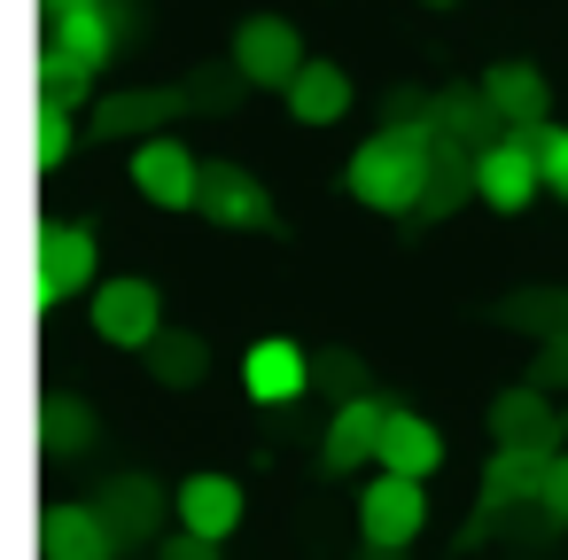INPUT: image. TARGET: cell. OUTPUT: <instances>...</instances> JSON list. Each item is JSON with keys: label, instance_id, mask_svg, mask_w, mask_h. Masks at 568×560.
Segmentation results:
<instances>
[{"label": "cell", "instance_id": "cell-1", "mask_svg": "<svg viewBox=\"0 0 568 560\" xmlns=\"http://www.w3.org/2000/svg\"><path fill=\"white\" fill-rule=\"evenodd\" d=\"M343 187H351V203H366L382 218L420 211L428 187H436V133L428 125H389V133L358 141L351 164H343Z\"/></svg>", "mask_w": 568, "mask_h": 560}, {"label": "cell", "instance_id": "cell-2", "mask_svg": "<svg viewBox=\"0 0 568 560\" xmlns=\"http://www.w3.org/2000/svg\"><path fill=\"white\" fill-rule=\"evenodd\" d=\"M118 48V17L102 0H48V102H79Z\"/></svg>", "mask_w": 568, "mask_h": 560}, {"label": "cell", "instance_id": "cell-3", "mask_svg": "<svg viewBox=\"0 0 568 560\" xmlns=\"http://www.w3.org/2000/svg\"><path fill=\"white\" fill-rule=\"evenodd\" d=\"M133 187H141V203H156V211H195L203 203V156L180 141V133H149V141H133Z\"/></svg>", "mask_w": 568, "mask_h": 560}, {"label": "cell", "instance_id": "cell-4", "mask_svg": "<svg viewBox=\"0 0 568 560\" xmlns=\"http://www.w3.org/2000/svg\"><path fill=\"white\" fill-rule=\"evenodd\" d=\"M94 296V335L110 343V350H149L156 335H164V296H156V281H141V273H118V281H94L87 288Z\"/></svg>", "mask_w": 568, "mask_h": 560}, {"label": "cell", "instance_id": "cell-5", "mask_svg": "<svg viewBox=\"0 0 568 560\" xmlns=\"http://www.w3.org/2000/svg\"><path fill=\"white\" fill-rule=\"evenodd\" d=\"M420 529H428V490H420L413 475L374 467L366 490H358V537H366L374 552H405Z\"/></svg>", "mask_w": 568, "mask_h": 560}, {"label": "cell", "instance_id": "cell-6", "mask_svg": "<svg viewBox=\"0 0 568 560\" xmlns=\"http://www.w3.org/2000/svg\"><path fill=\"white\" fill-rule=\"evenodd\" d=\"M94 265H102V250H94V226H79V218H55V226L40 234V273H32L40 304L55 312V304L87 296V288H94Z\"/></svg>", "mask_w": 568, "mask_h": 560}, {"label": "cell", "instance_id": "cell-7", "mask_svg": "<svg viewBox=\"0 0 568 560\" xmlns=\"http://www.w3.org/2000/svg\"><path fill=\"white\" fill-rule=\"evenodd\" d=\"M475 195H483L490 211H529V203L545 195V180H537V141H529V133H498V141L475 156Z\"/></svg>", "mask_w": 568, "mask_h": 560}, {"label": "cell", "instance_id": "cell-8", "mask_svg": "<svg viewBox=\"0 0 568 560\" xmlns=\"http://www.w3.org/2000/svg\"><path fill=\"white\" fill-rule=\"evenodd\" d=\"M242 513H250V498H242V482L219 475V467H203V475H187V482L172 490V521H180L187 537H203V544H226V537L242 529Z\"/></svg>", "mask_w": 568, "mask_h": 560}, {"label": "cell", "instance_id": "cell-9", "mask_svg": "<svg viewBox=\"0 0 568 560\" xmlns=\"http://www.w3.org/2000/svg\"><path fill=\"white\" fill-rule=\"evenodd\" d=\"M296 63H304V40H296L288 17H250V24H234V79H242V86H288Z\"/></svg>", "mask_w": 568, "mask_h": 560}, {"label": "cell", "instance_id": "cell-10", "mask_svg": "<svg viewBox=\"0 0 568 560\" xmlns=\"http://www.w3.org/2000/svg\"><path fill=\"white\" fill-rule=\"evenodd\" d=\"M312 381H320V374H312V350H304L296 335H265V343L242 350V389H250V405H296Z\"/></svg>", "mask_w": 568, "mask_h": 560}, {"label": "cell", "instance_id": "cell-11", "mask_svg": "<svg viewBox=\"0 0 568 560\" xmlns=\"http://www.w3.org/2000/svg\"><path fill=\"white\" fill-rule=\"evenodd\" d=\"M483 110L498 125H514V133H537V125H552V86H545L537 63H498L483 79Z\"/></svg>", "mask_w": 568, "mask_h": 560}, {"label": "cell", "instance_id": "cell-12", "mask_svg": "<svg viewBox=\"0 0 568 560\" xmlns=\"http://www.w3.org/2000/svg\"><path fill=\"white\" fill-rule=\"evenodd\" d=\"M203 218H219L226 234H250V226H273V195L242 172V164H211L203 172Z\"/></svg>", "mask_w": 568, "mask_h": 560}, {"label": "cell", "instance_id": "cell-13", "mask_svg": "<svg viewBox=\"0 0 568 560\" xmlns=\"http://www.w3.org/2000/svg\"><path fill=\"white\" fill-rule=\"evenodd\" d=\"M40 552H48V560H118V537H110L102 506H48Z\"/></svg>", "mask_w": 568, "mask_h": 560}, {"label": "cell", "instance_id": "cell-14", "mask_svg": "<svg viewBox=\"0 0 568 560\" xmlns=\"http://www.w3.org/2000/svg\"><path fill=\"white\" fill-rule=\"evenodd\" d=\"M281 102H288V118H296V125H335V118L351 110V79H343V63L304 55V63H296V79L281 86Z\"/></svg>", "mask_w": 568, "mask_h": 560}, {"label": "cell", "instance_id": "cell-15", "mask_svg": "<svg viewBox=\"0 0 568 560\" xmlns=\"http://www.w3.org/2000/svg\"><path fill=\"white\" fill-rule=\"evenodd\" d=\"M374 467L428 482V475L444 467V436H436V420H420V413H389V420H382V451H374Z\"/></svg>", "mask_w": 568, "mask_h": 560}, {"label": "cell", "instance_id": "cell-16", "mask_svg": "<svg viewBox=\"0 0 568 560\" xmlns=\"http://www.w3.org/2000/svg\"><path fill=\"white\" fill-rule=\"evenodd\" d=\"M382 420H389V405H374V397H351V405L327 420V467H335V475H358V467H374V451H382Z\"/></svg>", "mask_w": 568, "mask_h": 560}, {"label": "cell", "instance_id": "cell-17", "mask_svg": "<svg viewBox=\"0 0 568 560\" xmlns=\"http://www.w3.org/2000/svg\"><path fill=\"white\" fill-rule=\"evenodd\" d=\"M102 498H110V506H102L110 537H149V529H156V513H172V498H164L149 475H118Z\"/></svg>", "mask_w": 568, "mask_h": 560}, {"label": "cell", "instance_id": "cell-18", "mask_svg": "<svg viewBox=\"0 0 568 560\" xmlns=\"http://www.w3.org/2000/svg\"><path fill=\"white\" fill-rule=\"evenodd\" d=\"M172 110H180V94H164V86H133V94H110V102L94 110V133H110V141L141 133V141H149V125H164Z\"/></svg>", "mask_w": 568, "mask_h": 560}, {"label": "cell", "instance_id": "cell-19", "mask_svg": "<svg viewBox=\"0 0 568 560\" xmlns=\"http://www.w3.org/2000/svg\"><path fill=\"white\" fill-rule=\"evenodd\" d=\"M40 444H48L55 459H87V451H94V405H87V397H48Z\"/></svg>", "mask_w": 568, "mask_h": 560}, {"label": "cell", "instance_id": "cell-20", "mask_svg": "<svg viewBox=\"0 0 568 560\" xmlns=\"http://www.w3.org/2000/svg\"><path fill=\"white\" fill-rule=\"evenodd\" d=\"M203 366H211L203 335H172V327H164V335L149 343V374H156L164 389H195V381H203Z\"/></svg>", "mask_w": 568, "mask_h": 560}, {"label": "cell", "instance_id": "cell-21", "mask_svg": "<svg viewBox=\"0 0 568 560\" xmlns=\"http://www.w3.org/2000/svg\"><path fill=\"white\" fill-rule=\"evenodd\" d=\"M71 149H79V118H71V102H40V172H55Z\"/></svg>", "mask_w": 568, "mask_h": 560}, {"label": "cell", "instance_id": "cell-22", "mask_svg": "<svg viewBox=\"0 0 568 560\" xmlns=\"http://www.w3.org/2000/svg\"><path fill=\"white\" fill-rule=\"evenodd\" d=\"M529 141H537V180L568 203V125H537Z\"/></svg>", "mask_w": 568, "mask_h": 560}, {"label": "cell", "instance_id": "cell-23", "mask_svg": "<svg viewBox=\"0 0 568 560\" xmlns=\"http://www.w3.org/2000/svg\"><path fill=\"white\" fill-rule=\"evenodd\" d=\"M498 436L506 444H545V405L537 397H506L498 405Z\"/></svg>", "mask_w": 568, "mask_h": 560}, {"label": "cell", "instance_id": "cell-24", "mask_svg": "<svg viewBox=\"0 0 568 560\" xmlns=\"http://www.w3.org/2000/svg\"><path fill=\"white\" fill-rule=\"evenodd\" d=\"M156 560H219V544H203V537H187V529H180V537H164V544H156Z\"/></svg>", "mask_w": 568, "mask_h": 560}, {"label": "cell", "instance_id": "cell-25", "mask_svg": "<svg viewBox=\"0 0 568 560\" xmlns=\"http://www.w3.org/2000/svg\"><path fill=\"white\" fill-rule=\"evenodd\" d=\"M366 560H397V552H374V544H366Z\"/></svg>", "mask_w": 568, "mask_h": 560}, {"label": "cell", "instance_id": "cell-26", "mask_svg": "<svg viewBox=\"0 0 568 560\" xmlns=\"http://www.w3.org/2000/svg\"><path fill=\"white\" fill-rule=\"evenodd\" d=\"M436 9H452V0H436Z\"/></svg>", "mask_w": 568, "mask_h": 560}]
</instances>
